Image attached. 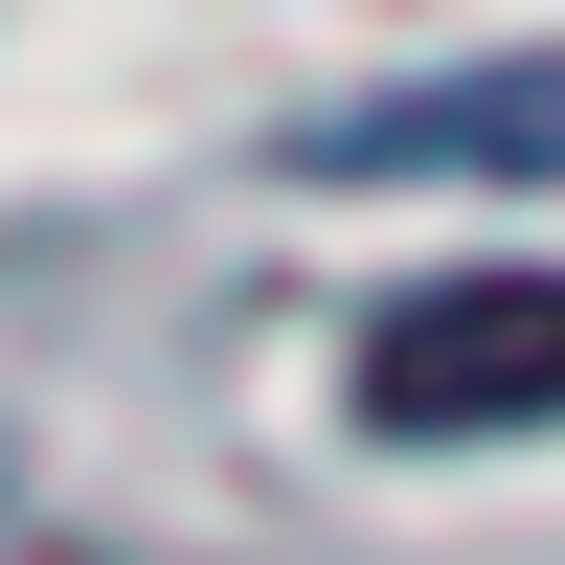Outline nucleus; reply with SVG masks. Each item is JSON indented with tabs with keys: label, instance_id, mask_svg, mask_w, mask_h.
Returning <instances> with one entry per match:
<instances>
[{
	"label": "nucleus",
	"instance_id": "nucleus-1",
	"mask_svg": "<svg viewBox=\"0 0 565 565\" xmlns=\"http://www.w3.org/2000/svg\"><path fill=\"white\" fill-rule=\"evenodd\" d=\"M362 430L452 452V430H565V271H430L362 317Z\"/></svg>",
	"mask_w": 565,
	"mask_h": 565
},
{
	"label": "nucleus",
	"instance_id": "nucleus-2",
	"mask_svg": "<svg viewBox=\"0 0 565 565\" xmlns=\"http://www.w3.org/2000/svg\"><path fill=\"white\" fill-rule=\"evenodd\" d=\"M295 159H340V181H565V45L543 68H452V90H362Z\"/></svg>",
	"mask_w": 565,
	"mask_h": 565
}]
</instances>
